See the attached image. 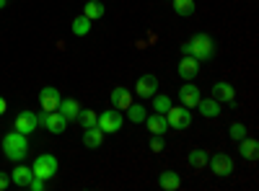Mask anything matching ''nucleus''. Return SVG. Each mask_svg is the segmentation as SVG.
<instances>
[{
  "instance_id": "obj_23",
  "label": "nucleus",
  "mask_w": 259,
  "mask_h": 191,
  "mask_svg": "<svg viewBox=\"0 0 259 191\" xmlns=\"http://www.w3.org/2000/svg\"><path fill=\"white\" fill-rule=\"evenodd\" d=\"M70 31H73L75 36H85V34L91 31V18H85L83 13H80V16H75V18H73V26H70Z\"/></svg>"
},
{
  "instance_id": "obj_11",
  "label": "nucleus",
  "mask_w": 259,
  "mask_h": 191,
  "mask_svg": "<svg viewBox=\"0 0 259 191\" xmlns=\"http://www.w3.org/2000/svg\"><path fill=\"white\" fill-rule=\"evenodd\" d=\"M197 73H200V59H194L192 54H184L179 59V75L184 80H194V78H197Z\"/></svg>"
},
{
  "instance_id": "obj_29",
  "label": "nucleus",
  "mask_w": 259,
  "mask_h": 191,
  "mask_svg": "<svg viewBox=\"0 0 259 191\" xmlns=\"http://www.w3.org/2000/svg\"><path fill=\"white\" fill-rule=\"evenodd\" d=\"M228 135H231L236 142H239V140L246 137V126H244L241 121H233V124H231V130H228Z\"/></svg>"
},
{
  "instance_id": "obj_6",
  "label": "nucleus",
  "mask_w": 259,
  "mask_h": 191,
  "mask_svg": "<svg viewBox=\"0 0 259 191\" xmlns=\"http://www.w3.org/2000/svg\"><path fill=\"white\" fill-rule=\"evenodd\" d=\"M156 91H158V78L148 73V75H140V78H138L135 91H133V93H138L140 98H153V96H156Z\"/></svg>"
},
{
  "instance_id": "obj_34",
  "label": "nucleus",
  "mask_w": 259,
  "mask_h": 191,
  "mask_svg": "<svg viewBox=\"0 0 259 191\" xmlns=\"http://www.w3.org/2000/svg\"><path fill=\"white\" fill-rule=\"evenodd\" d=\"M8 6V0H0V8H6Z\"/></svg>"
},
{
  "instance_id": "obj_1",
  "label": "nucleus",
  "mask_w": 259,
  "mask_h": 191,
  "mask_svg": "<svg viewBox=\"0 0 259 191\" xmlns=\"http://www.w3.org/2000/svg\"><path fill=\"white\" fill-rule=\"evenodd\" d=\"M182 54H192L194 59H212L215 57V41L210 34H194L192 39H187L182 44Z\"/></svg>"
},
{
  "instance_id": "obj_3",
  "label": "nucleus",
  "mask_w": 259,
  "mask_h": 191,
  "mask_svg": "<svg viewBox=\"0 0 259 191\" xmlns=\"http://www.w3.org/2000/svg\"><path fill=\"white\" fill-rule=\"evenodd\" d=\"M166 116V124L168 130H187V126L192 124V111L187 109V106H168V111L163 114Z\"/></svg>"
},
{
  "instance_id": "obj_32",
  "label": "nucleus",
  "mask_w": 259,
  "mask_h": 191,
  "mask_svg": "<svg viewBox=\"0 0 259 191\" xmlns=\"http://www.w3.org/2000/svg\"><path fill=\"white\" fill-rule=\"evenodd\" d=\"M11 186V176L8 173H3V171H0V191H6Z\"/></svg>"
},
{
  "instance_id": "obj_4",
  "label": "nucleus",
  "mask_w": 259,
  "mask_h": 191,
  "mask_svg": "<svg viewBox=\"0 0 259 191\" xmlns=\"http://www.w3.org/2000/svg\"><path fill=\"white\" fill-rule=\"evenodd\" d=\"M122 121H124V119H122V111L112 106L109 111H101V114H99V121H96V124H99V130H101L104 135H117V132L122 130Z\"/></svg>"
},
{
  "instance_id": "obj_16",
  "label": "nucleus",
  "mask_w": 259,
  "mask_h": 191,
  "mask_svg": "<svg viewBox=\"0 0 259 191\" xmlns=\"http://www.w3.org/2000/svg\"><path fill=\"white\" fill-rule=\"evenodd\" d=\"M239 153H241L244 160H256V158H259V142H256L254 137L239 140Z\"/></svg>"
},
{
  "instance_id": "obj_5",
  "label": "nucleus",
  "mask_w": 259,
  "mask_h": 191,
  "mask_svg": "<svg viewBox=\"0 0 259 191\" xmlns=\"http://www.w3.org/2000/svg\"><path fill=\"white\" fill-rule=\"evenodd\" d=\"M31 173H34L36 178L50 181L52 176H57V158H55V155H50V153L39 155V158L34 160V165H31Z\"/></svg>"
},
{
  "instance_id": "obj_10",
  "label": "nucleus",
  "mask_w": 259,
  "mask_h": 191,
  "mask_svg": "<svg viewBox=\"0 0 259 191\" xmlns=\"http://www.w3.org/2000/svg\"><path fill=\"white\" fill-rule=\"evenodd\" d=\"M200 98H202V93L194 83H187V86L179 88V101H182V106H187V109H197Z\"/></svg>"
},
{
  "instance_id": "obj_19",
  "label": "nucleus",
  "mask_w": 259,
  "mask_h": 191,
  "mask_svg": "<svg viewBox=\"0 0 259 191\" xmlns=\"http://www.w3.org/2000/svg\"><path fill=\"white\" fill-rule=\"evenodd\" d=\"M158 186L166 188V191H177V188L182 186V178H179L177 171H163V173L158 176Z\"/></svg>"
},
{
  "instance_id": "obj_28",
  "label": "nucleus",
  "mask_w": 259,
  "mask_h": 191,
  "mask_svg": "<svg viewBox=\"0 0 259 191\" xmlns=\"http://www.w3.org/2000/svg\"><path fill=\"white\" fill-rule=\"evenodd\" d=\"M168 106H171V98H168V96H163V93H161V96H158V93L153 96V111L166 114V111H168Z\"/></svg>"
},
{
  "instance_id": "obj_9",
  "label": "nucleus",
  "mask_w": 259,
  "mask_h": 191,
  "mask_svg": "<svg viewBox=\"0 0 259 191\" xmlns=\"http://www.w3.org/2000/svg\"><path fill=\"white\" fill-rule=\"evenodd\" d=\"M36 114L34 111H21L18 116H16V121H13V130L16 132H21V135H31V132H36Z\"/></svg>"
},
{
  "instance_id": "obj_7",
  "label": "nucleus",
  "mask_w": 259,
  "mask_h": 191,
  "mask_svg": "<svg viewBox=\"0 0 259 191\" xmlns=\"http://www.w3.org/2000/svg\"><path fill=\"white\" fill-rule=\"evenodd\" d=\"M207 163H210V168H212V173H215V176H221V178H226V176L233 173V158L226 155V153L212 155Z\"/></svg>"
},
{
  "instance_id": "obj_26",
  "label": "nucleus",
  "mask_w": 259,
  "mask_h": 191,
  "mask_svg": "<svg viewBox=\"0 0 259 191\" xmlns=\"http://www.w3.org/2000/svg\"><path fill=\"white\" fill-rule=\"evenodd\" d=\"M75 121L83 126V130H89V126H94V124L99 121V114H96V111H91V109H80Z\"/></svg>"
},
{
  "instance_id": "obj_24",
  "label": "nucleus",
  "mask_w": 259,
  "mask_h": 191,
  "mask_svg": "<svg viewBox=\"0 0 259 191\" xmlns=\"http://www.w3.org/2000/svg\"><path fill=\"white\" fill-rule=\"evenodd\" d=\"M104 3H99V0H89V3L83 6V16L85 18H91V21H96V18H101L104 16Z\"/></svg>"
},
{
  "instance_id": "obj_18",
  "label": "nucleus",
  "mask_w": 259,
  "mask_h": 191,
  "mask_svg": "<svg viewBox=\"0 0 259 191\" xmlns=\"http://www.w3.org/2000/svg\"><path fill=\"white\" fill-rule=\"evenodd\" d=\"M104 142V132L99 130V124H94V126H89V130L83 132V145L85 147H91V150H96V147Z\"/></svg>"
},
{
  "instance_id": "obj_27",
  "label": "nucleus",
  "mask_w": 259,
  "mask_h": 191,
  "mask_svg": "<svg viewBox=\"0 0 259 191\" xmlns=\"http://www.w3.org/2000/svg\"><path fill=\"white\" fill-rule=\"evenodd\" d=\"M187 160H189V165H192V168H205L210 158H207V153H205V150H192V153L187 155Z\"/></svg>"
},
{
  "instance_id": "obj_15",
  "label": "nucleus",
  "mask_w": 259,
  "mask_h": 191,
  "mask_svg": "<svg viewBox=\"0 0 259 191\" xmlns=\"http://www.w3.org/2000/svg\"><path fill=\"white\" fill-rule=\"evenodd\" d=\"M130 103H133V91H130V88L119 86V88H114V91H112V106H114V109L124 111Z\"/></svg>"
},
{
  "instance_id": "obj_30",
  "label": "nucleus",
  "mask_w": 259,
  "mask_h": 191,
  "mask_svg": "<svg viewBox=\"0 0 259 191\" xmlns=\"http://www.w3.org/2000/svg\"><path fill=\"white\" fill-rule=\"evenodd\" d=\"M29 188H31V191H45V188H47V181H45V178H36V176H34V178L29 181Z\"/></svg>"
},
{
  "instance_id": "obj_25",
  "label": "nucleus",
  "mask_w": 259,
  "mask_h": 191,
  "mask_svg": "<svg viewBox=\"0 0 259 191\" xmlns=\"http://www.w3.org/2000/svg\"><path fill=\"white\" fill-rule=\"evenodd\" d=\"M171 3H174V13L177 16H182V18H189L192 13H194V0H171Z\"/></svg>"
},
{
  "instance_id": "obj_20",
  "label": "nucleus",
  "mask_w": 259,
  "mask_h": 191,
  "mask_svg": "<svg viewBox=\"0 0 259 191\" xmlns=\"http://www.w3.org/2000/svg\"><path fill=\"white\" fill-rule=\"evenodd\" d=\"M197 109H200V114H202V116H207V119H215V116L221 114V103L215 101V98H200Z\"/></svg>"
},
{
  "instance_id": "obj_8",
  "label": "nucleus",
  "mask_w": 259,
  "mask_h": 191,
  "mask_svg": "<svg viewBox=\"0 0 259 191\" xmlns=\"http://www.w3.org/2000/svg\"><path fill=\"white\" fill-rule=\"evenodd\" d=\"M62 96L57 88L47 86V88H41L39 91V106H41V111H57V106H60Z\"/></svg>"
},
{
  "instance_id": "obj_22",
  "label": "nucleus",
  "mask_w": 259,
  "mask_h": 191,
  "mask_svg": "<svg viewBox=\"0 0 259 191\" xmlns=\"http://www.w3.org/2000/svg\"><path fill=\"white\" fill-rule=\"evenodd\" d=\"M124 111H127V119H130V121H135V124L145 121V116H148V109H145L143 103H130Z\"/></svg>"
},
{
  "instance_id": "obj_33",
  "label": "nucleus",
  "mask_w": 259,
  "mask_h": 191,
  "mask_svg": "<svg viewBox=\"0 0 259 191\" xmlns=\"http://www.w3.org/2000/svg\"><path fill=\"white\" fill-rule=\"evenodd\" d=\"M6 111H8V103H6V98H3V96H0V116H3Z\"/></svg>"
},
{
  "instance_id": "obj_13",
  "label": "nucleus",
  "mask_w": 259,
  "mask_h": 191,
  "mask_svg": "<svg viewBox=\"0 0 259 191\" xmlns=\"http://www.w3.org/2000/svg\"><path fill=\"white\" fill-rule=\"evenodd\" d=\"M45 126H47V132H52V135H62L65 130H68V119H65L60 111H50Z\"/></svg>"
},
{
  "instance_id": "obj_12",
  "label": "nucleus",
  "mask_w": 259,
  "mask_h": 191,
  "mask_svg": "<svg viewBox=\"0 0 259 191\" xmlns=\"http://www.w3.org/2000/svg\"><path fill=\"white\" fill-rule=\"evenodd\" d=\"M212 98L215 101H223V103H233V98H236V91H233V86H231V83H215V86H212Z\"/></svg>"
},
{
  "instance_id": "obj_21",
  "label": "nucleus",
  "mask_w": 259,
  "mask_h": 191,
  "mask_svg": "<svg viewBox=\"0 0 259 191\" xmlns=\"http://www.w3.org/2000/svg\"><path fill=\"white\" fill-rule=\"evenodd\" d=\"M31 178H34V173H31V168H26V165H16V171L11 173V181L16 186H29Z\"/></svg>"
},
{
  "instance_id": "obj_31",
  "label": "nucleus",
  "mask_w": 259,
  "mask_h": 191,
  "mask_svg": "<svg viewBox=\"0 0 259 191\" xmlns=\"http://www.w3.org/2000/svg\"><path fill=\"white\" fill-rule=\"evenodd\" d=\"M150 150H153V153H163V137L153 135V140H150Z\"/></svg>"
},
{
  "instance_id": "obj_14",
  "label": "nucleus",
  "mask_w": 259,
  "mask_h": 191,
  "mask_svg": "<svg viewBox=\"0 0 259 191\" xmlns=\"http://www.w3.org/2000/svg\"><path fill=\"white\" fill-rule=\"evenodd\" d=\"M145 124H148V132L150 135H158V137H163V132L168 130V124H166V116L163 114H148L145 116Z\"/></svg>"
},
{
  "instance_id": "obj_17",
  "label": "nucleus",
  "mask_w": 259,
  "mask_h": 191,
  "mask_svg": "<svg viewBox=\"0 0 259 191\" xmlns=\"http://www.w3.org/2000/svg\"><path fill=\"white\" fill-rule=\"evenodd\" d=\"M57 111L68 119V121H75L78 119V111H80V103L75 98H62L60 106H57Z\"/></svg>"
},
{
  "instance_id": "obj_2",
  "label": "nucleus",
  "mask_w": 259,
  "mask_h": 191,
  "mask_svg": "<svg viewBox=\"0 0 259 191\" xmlns=\"http://www.w3.org/2000/svg\"><path fill=\"white\" fill-rule=\"evenodd\" d=\"M3 153H6V158L13 160V163L24 160L26 153H29V140H26V135H21V132H16V130L8 132V135L3 137Z\"/></svg>"
}]
</instances>
